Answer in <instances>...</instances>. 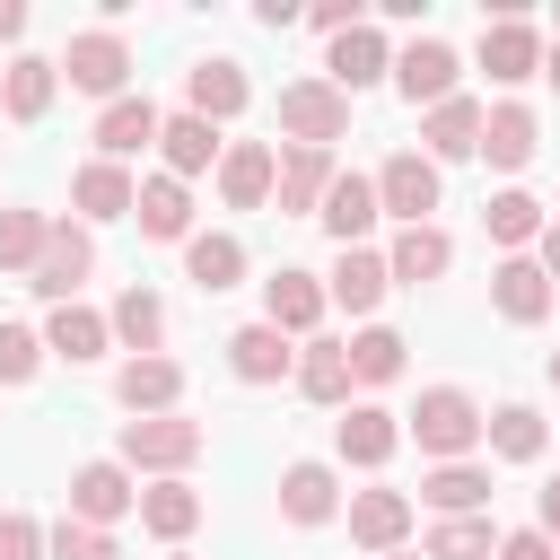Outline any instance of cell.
<instances>
[{
    "mask_svg": "<svg viewBox=\"0 0 560 560\" xmlns=\"http://www.w3.org/2000/svg\"><path fill=\"white\" fill-rule=\"evenodd\" d=\"M402 438H411L429 464H464V455L481 446V402H472L464 385H429V394L402 411Z\"/></svg>",
    "mask_w": 560,
    "mask_h": 560,
    "instance_id": "obj_1",
    "label": "cell"
},
{
    "mask_svg": "<svg viewBox=\"0 0 560 560\" xmlns=\"http://www.w3.org/2000/svg\"><path fill=\"white\" fill-rule=\"evenodd\" d=\"M210 446V429L192 411H158V420H122L114 438V464L122 472H158V481H184V464Z\"/></svg>",
    "mask_w": 560,
    "mask_h": 560,
    "instance_id": "obj_2",
    "label": "cell"
},
{
    "mask_svg": "<svg viewBox=\"0 0 560 560\" xmlns=\"http://www.w3.org/2000/svg\"><path fill=\"white\" fill-rule=\"evenodd\" d=\"M350 131V96L332 79H289L280 88V149H332Z\"/></svg>",
    "mask_w": 560,
    "mask_h": 560,
    "instance_id": "obj_3",
    "label": "cell"
},
{
    "mask_svg": "<svg viewBox=\"0 0 560 560\" xmlns=\"http://www.w3.org/2000/svg\"><path fill=\"white\" fill-rule=\"evenodd\" d=\"M52 70H61L79 96H105V105H114V96H131V44H122L114 26H79V35H70V52H61Z\"/></svg>",
    "mask_w": 560,
    "mask_h": 560,
    "instance_id": "obj_4",
    "label": "cell"
},
{
    "mask_svg": "<svg viewBox=\"0 0 560 560\" xmlns=\"http://www.w3.org/2000/svg\"><path fill=\"white\" fill-rule=\"evenodd\" d=\"M368 184H376V210H385V219H402V228H429V210L446 201V175H438L420 149H394Z\"/></svg>",
    "mask_w": 560,
    "mask_h": 560,
    "instance_id": "obj_5",
    "label": "cell"
},
{
    "mask_svg": "<svg viewBox=\"0 0 560 560\" xmlns=\"http://www.w3.org/2000/svg\"><path fill=\"white\" fill-rule=\"evenodd\" d=\"M88 271H96V236H88L79 219H52V236H44V262L26 271V289H35V298H52V306H70Z\"/></svg>",
    "mask_w": 560,
    "mask_h": 560,
    "instance_id": "obj_6",
    "label": "cell"
},
{
    "mask_svg": "<svg viewBox=\"0 0 560 560\" xmlns=\"http://www.w3.org/2000/svg\"><path fill=\"white\" fill-rule=\"evenodd\" d=\"M455 79H464V61H455V44H438V35H411L402 52H394V88H402V105H446L455 96Z\"/></svg>",
    "mask_w": 560,
    "mask_h": 560,
    "instance_id": "obj_7",
    "label": "cell"
},
{
    "mask_svg": "<svg viewBox=\"0 0 560 560\" xmlns=\"http://www.w3.org/2000/svg\"><path fill=\"white\" fill-rule=\"evenodd\" d=\"M394 446H402V411H385V402H341V420H332V455H341V464L376 472V464H394Z\"/></svg>",
    "mask_w": 560,
    "mask_h": 560,
    "instance_id": "obj_8",
    "label": "cell"
},
{
    "mask_svg": "<svg viewBox=\"0 0 560 560\" xmlns=\"http://www.w3.org/2000/svg\"><path fill=\"white\" fill-rule=\"evenodd\" d=\"M70 516H79V525H105V534H114L122 516H140V481H131V472H122L114 455H105V464H79V472H70Z\"/></svg>",
    "mask_w": 560,
    "mask_h": 560,
    "instance_id": "obj_9",
    "label": "cell"
},
{
    "mask_svg": "<svg viewBox=\"0 0 560 560\" xmlns=\"http://www.w3.org/2000/svg\"><path fill=\"white\" fill-rule=\"evenodd\" d=\"M324 79H332L341 96H359V88H376V79H394V44H385V26L368 18V26H350V35H332V44H324Z\"/></svg>",
    "mask_w": 560,
    "mask_h": 560,
    "instance_id": "obj_10",
    "label": "cell"
},
{
    "mask_svg": "<svg viewBox=\"0 0 560 560\" xmlns=\"http://www.w3.org/2000/svg\"><path fill=\"white\" fill-rule=\"evenodd\" d=\"M245 105H254V79H245V61L210 52V61H192V70H184V114H201V122H236Z\"/></svg>",
    "mask_w": 560,
    "mask_h": 560,
    "instance_id": "obj_11",
    "label": "cell"
},
{
    "mask_svg": "<svg viewBox=\"0 0 560 560\" xmlns=\"http://www.w3.org/2000/svg\"><path fill=\"white\" fill-rule=\"evenodd\" d=\"M324 306H332V298H324V271H298V262H280V271L262 280V324H280L289 341H298V332L315 341Z\"/></svg>",
    "mask_w": 560,
    "mask_h": 560,
    "instance_id": "obj_12",
    "label": "cell"
},
{
    "mask_svg": "<svg viewBox=\"0 0 560 560\" xmlns=\"http://www.w3.org/2000/svg\"><path fill=\"white\" fill-rule=\"evenodd\" d=\"M341 516H350V542L359 551H402L411 542V490H350L341 499Z\"/></svg>",
    "mask_w": 560,
    "mask_h": 560,
    "instance_id": "obj_13",
    "label": "cell"
},
{
    "mask_svg": "<svg viewBox=\"0 0 560 560\" xmlns=\"http://www.w3.org/2000/svg\"><path fill=\"white\" fill-rule=\"evenodd\" d=\"M481 70H490L499 88L542 79V35H534V18H481Z\"/></svg>",
    "mask_w": 560,
    "mask_h": 560,
    "instance_id": "obj_14",
    "label": "cell"
},
{
    "mask_svg": "<svg viewBox=\"0 0 560 560\" xmlns=\"http://www.w3.org/2000/svg\"><path fill=\"white\" fill-rule=\"evenodd\" d=\"M210 175H219V201L228 210H262L271 201V175H280V149L271 140H228Z\"/></svg>",
    "mask_w": 560,
    "mask_h": 560,
    "instance_id": "obj_15",
    "label": "cell"
},
{
    "mask_svg": "<svg viewBox=\"0 0 560 560\" xmlns=\"http://www.w3.org/2000/svg\"><path fill=\"white\" fill-rule=\"evenodd\" d=\"M332 175H341V158H332V149H280V175H271L280 219H315V210H324V192H332Z\"/></svg>",
    "mask_w": 560,
    "mask_h": 560,
    "instance_id": "obj_16",
    "label": "cell"
},
{
    "mask_svg": "<svg viewBox=\"0 0 560 560\" xmlns=\"http://www.w3.org/2000/svg\"><path fill=\"white\" fill-rule=\"evenodd\" d=\"M228 376L236 385H280V376H298V341L280 324H236L228 332Z\"/></svg>",
    "mask_w": 560,
    "mask_h": 560,
    "instance_id": "obj_17",
    "label": "cell"
},
{
    "mask_svg": "<svg viewBox=\"0 0 560 560\" xmlns=\"http://www.w3.org/2000/svg\"><path fill=\"white\" fill-rule=\"evenodd\" d=\"M481 114H490V105H472L464 88H455L446 105H429V114H420V158H429V166L472 158V149H481Z\"/></svg>",
    "mask_w": 560,
    "mask_h": 560,
    "instance_id": "obj_18",
    "label": "cell"
},
{
    "mask_svg": "<svg viewBox=\"0 0 560 560\" xmlns=\"http://www.w3.org/2000/svg\"><path fill=\"white\" fill-rule=\"evenodd\" d=\"M114 402L131 411V420H158V411H175L184 402V368L158 350V359H122L114 368Z\"/></svg>",
    "mask_w": 560,
    "mask_h": 560,
    "instance_id": "obj_19",
    "label": "cell"
},
{
    "mask_svg": "<svg viewBox=\"0 0 560 560\" xmlns=\"http://www.w3.org/2000/svg\"><path fill=\"white\" fill-rule=\"evenodd\" d=\"M534 149H542L534 105H516V96H508V105H490V114H481V149H472V158H490L499 175H516V166H534Z\"/></svg>",
    "mask_w": 560,
    "mask_h": 560,
    "instance_id": "obj_20",
    "label": "cell"
},
{
    "mask_svg": "<svg viewBox=\"0 0 560 560\" xmlns=\"http://www.w3.org/2000/svg\"><path fill=\"white\" fill-rule=\"evenodd\" d=\"M446 262H455V236L429 219V228H394V245H385V280H402V289H429V280H446Z\"/></svg>",
    "mask_w": 560,
    "mask_h": 560,
    "instance_id": "obj_21",
    "label": "cell"
},
{
    "mask_svg": "<svg viewBox=\"0 0 560 560\" xmlns=\"http://www.w3.org/2000/svg\"><path fill=\"white\" fill-rule=\"evenodd\" d=\"M158 122H166V114H158L149 96H114V105L96 114V158H114V166H131L140 149H158Z\"/></svg>",
    "mask_w": 560,
    "mask_h": 560,
    "instance_id": "obj_22",
    "label": "cell"
},
{
    "mask_svg": "<svg viewBox=\"0 0 560 560\" xmlns=\"http://www.w3.org/2000/svg\"><path fill=\"white\" fill-rule=\"evenodd\" d=\"M219 149H228V140H219V122H201V114H166V122H158V158H166V175H175V184L210 175V166H219Z\"/></svg>",
    "mask_w": 560,
    "mask_h": 560,
    "instance_id": "obj_23",
    "label": "cell"
},
{
    "mask_svg": "<svg viewBox=\"0 0 560 560\" xmlns=\"http://www.w3.org/2000/svg\"><path fill=\"white\" fill-rule=\"evenodd\" d=\"M131 201H140V175L114 166V158H88V166L70 175V210H79V219H131Z\"/></svg>",
    "mask_w": 560,
    "mask_h": 560,
    "instance_id": "obj_24",
    "label": "cell"
},
{
    "mask_svg": "<svg viewBox=\"0 0 560 560\" xmlns=\"http://www.w3.org/2000/svg\"><path fill=\"white\" fill-rule=\"evenodd\" d=\"M315 219H324V236H332V245H368V228H376V219H385V210H376V184H368V175H359V166H341V175H332V192H324V210H315Z\"/></svg>",
    "mask_w": 560,
    "mask_h": 560,
    "instance_id": "obj_25",
    "label": "cell"
},
{
    "mask_svg": "<svg viewBox=\"0 0 560 560\" xmlns=\"http://www.w3.org/2000/svg\"><path fill=\"white\" fill-rule=\"evenodd\" d=\"M385 289H394V280H385V254H376V245H341V262L324 271V298L350 306V315H376Z\"/></svg>",
    "mask_w": 560,
    "mask_h": 560,
    "instance_id": "obj_26",
    "label": "cell"
},
{
    "mask_svg": "<svg viewBox=\"0 0 560 560\" xmlns=\"http://www.w3.org/2000/svg\"><path fill=\"white\" fill-rule=\"evenodd\" d=\"M551 298H560V289L542 280V262H534V254H508V262L490 271V306H499L508 324H542V315H551Z\"/></svg>",
    "mask_w": 560,
    "mask_h": 560,
    "instance_id": "obj_27",
    "label": "cell"
},
{
    "mask_svg": "<svg viewBox=\"0 0 560 560\" xmlns=\"http://www.w3.org/2000/svg\"><path fill=\"white\" fill-rule=\"evenodd\" d=\"M105 332H114V341H122L131 359H158V350H166V298L131 280V289H122V298L105 306Z\"/></svg>",
    "mask_w": 560,
    "mask_h": 560,
    "instance_id": "obj_28",
    "label": "cell"
},
{
    "mask_svg": "<svg viewBox=\"0 0 560 560\" xmlns=\"http://www.w3.org/2000/svg\"><path fill=\"white\" fill-rule=\"evenodd\" d=\"M52 96H61V70H52L44 52H18V61L0 70V114H9V122H44Z\"/></svg>",
    "mask_w": 560,
    "mask_h": 560,
    "instance_id": "obj_29",
    "label": "cell"
},
{
    "mask_svg": "<svg viewBox=\"0 0 560 560\" xmlns=\"http://www.w3.org/2000/svg\"><path fill=\"white\" fill-rule=\"evenodd\" d=\"M131 219H140V236H158V245H184V236H192V184H175V175H140V201H131Z\"/></svg>",
    "mask_w": 560,
    "mask_h": 560,
    "instance_id": "obj_30",
    "label": "cell"
},
{
    "mask_svg": "<svg viewBox=\"0 0 560 560\" xmlns=\"http://www.w3.org/2000/svg\"><path fill=\"white\" fill-rule=\"evenodd\" d=\"M184 280H192L201 298L236 289V280H245V236H228V228H201V236H184Z\"/></svg>",
    "mask_w": 560,
    "mask_h": 560,
    "instance_id": "obj_31",
    "label": "cell"
},
{
    "mask_svg": "<svg viewBox=\"0 0 560 560\" xmlns=\"http://www.w3.org/2000/svg\"><path fill=\"white\" fill-rule=\"evenodd\" d=\"M280 516L289 525H332L341 516V472L332 464H289L280 472Z\"/></svg>",
    "mask_w": 560,
    "mask_h": 560,
    "instance_id": "obj_32",
    "label": "cell"
},
{
    "mask_svg": "<svg viewBox=\"0 0 560 560\" xmlns=\"http://www.w3.org/2000/svg\"><path fill=\"white\" fill-rule=\"evenodd\" d=\"M114 350V332H105V315L96 306H52V324H44V359H70V368H88V359H105Z\"/></svg>",
    "mask_w": 560,
    "mask_h": 560,
    "instance_id": "obj_33",
    "label": "cell"
},
{
    "mask_svg": "<svg viewBox=\"0 0 560 560\" xmlns=\"http://www.w3.org/2000/svg\"><path fill=\"white\" fill-rule=\"evenodd\" d=\"M298 394H306V402H324V411H341V402H350V350H341L332 332L298 341Z\"/></svg>",
    "mask_w": 560,
    "mask_h": 560,
    "instance_id": "obj_34",
    "label": "cell"
},
{
    "mask_svg": "<svg viewBox=\"0 0 560 560\" xmlns=\"http://www.w3.org/2000/svg\"><path fill=\"white\" fill-rule=\"evenodd\" d=\"M542 438H551V429H542V411H534V402H499V411H481V446H490L499 464H534V455H542Z\"/></svg>",
    "mask_w": 560,
    "mask_h": 560,
    "instance_id": "obj_35",
    "label": "cell"
},
{
    "mask_svg": "<svg viewBox=\"0 0 560 560\" xmlns=\"http://www.w3.org/2000/svg\"><path fill=\"white\" fill-rule=\"evenodd\" d=\"M420 499L438 508V516H481L490 508V464H429V481H420Z\"/></svg>",
    "mask_w": 560,
    "mask_h": 560,
    "instance_id": "obj_36",
    "label": "cell"
},
{
    "mask_svg": "<svg viewBox=\"0 0 560 560\" xmlns=\"http://www.w3.org/2000/svg\"><path fill=\"white\" fill-rule=\"evenodd\" d=\"M481 228H490V245L525 254V245H534V236H542L551 219H542V201H534L525 184H508V192H490V201H481Z\"/></svg>",
    "mask_w": 560,
    "mask_h": 560,
    "instance_id": "obj_37",
    "label": "cell"
},
{
    "mask_svg": "<svg viewBox=\"0 0 560 560\" xmlns=\"http://www.w3.org/2000/svg\"><path fill=\"white\" fill-rule=\"evenodd\" d=\"M341 350H350V385H394V376H402V350H411V341H402L394 324H359V332H350Z\"/></svg>",
    "mask_w": 560,
    "mask_h": 560,
    "instance_id": "obj_38",
    "label": "cell"
},
{
    "mask_svg": "<svg viewBox=\"0 0 560 560\" xmlns=\"http://www.w3.org/2000/svg\"><path fill=\"white\" fill-rule=\"evenodd\" d=\"M140 525H149L158 542H184V534L201 525V490H192V481H149V490H140Z\"/></svg>",
    "mask_w": 560,
    "mask_h": 560,
    "instance_id": "obj_39",
    "label": "cell"
},
{
    "mask_svg": "<svg viewBox=\"0 0 560 560\" xmlns=\"http://www.w3.org/2000/svg\"><path fill=\"white\" fill-rule=\"evenodd\" d=\"M490 551H499L490 516H438L429 542H420V560H490Z\"/></svg>",
    "mask_w": 560,
    "mask_h": 560,
    "instance_id": "obj_40",
    "label": "cell"
},
{
    "mask_svg": "<svg viewBox=\"0 0 560 560\" xmlns=\"http://www.w3.org/2000/svg\"><path fill=\"white\" fill-rule=\"evenodd\" d=\"M44 236H52L44 210H0V271H35L44 262Z\"/></svg>",
    "mask_w": 560,
    "mask_h": 560,
    "instance_id": "obj_41",
    "label": "cell"
},
{
    "mask_svg": "<svg viewBox=\"0 0 560 560\" xmlns=\"http://www.w3.org/2000/svg\"><path fill=\"white\" fill-rule=\"evenodd\" d=\"M44 560H122V542H114L105 525L61 516V525H44Z\"/></svg>",
    "mask_w": 560,
    "mask_h": 560,
    "instance_id": "obj_42",
    "label": "cell"
},
{
    "mask_svg": "<svg viewBox=\"0 0 560 560\" xmlns=\"http://www.w3.org/2000/svg\"><path fill=\"white\" fill-rule=\"evenodd\" d=\"M44 368V332H26V324H0V385H26Z\"/></svg>",
    "mask_w": 560,
    "mask_h": 560,
    "instance_id": "obj_43",
    "label": "cell"
},
{
    "mask_svg": "<svg viewBox=\"0 0 560 560\" xmlns=\"http://www.w3.org/2000/svg\"><path fill=\"white\" fill-rule=\"evenodd\" d=\"M306 26H315V35L332 44V35H350V26H368V0H315V9H306Z\"/></svg>",
    "mask_w": 560,
    "mask_h": 560,
    "instance_id": "obj_44",
    "label": "cell"
},
{
    "mask_svg": "<svg viewBox=\"0 0 560 560\" xmlns=\"http://www.w3.org/2000/svg\"><path fill=\"white\" fill-rule=\"evenodd\" d=\"M0 560H44V525L35 516H0Z\"/></svg>",
    "mask_w": 560,
    "mask_h": 560,
    "instance_id": "obj_45",
    "label": "cell"
},
{
    "mask_svg": "<svg viewBox=\"0 0 560 560\" xmlns=\"http://www.w3.org/2000/svg\"><path fill=\"white\" fill-rule=\"evenodd\" d=\"M490 560H560V551H551L534 525H516V534H499V551H490Z\"/></svg>",
    "mask_w": 560,
    "mask_h": 560,
    "instance_id": "obj_46",
    "label": "cell"
},
{
    "mask_svg": "<svg viewBox=\"0 0 560 560\" xmlns=\"http://www.w3.org/2000/svg\"><path fill=\"white\" fill-rule=\"evenodd\" d=\"M534 534L560 551V481H542V508H534Z\"/></svg>",
    "mask_w": 560,
    "mask_h": 560,
    "instance_id": "obj_47",
    "label": "cell"
},
{
    "mask_svg": "<svg viewBox=\"0 0 560 560\" xmlns=\"http://www.w3.org/2000/svg\"><path fill=\"white\" fill-rule=\"evenodd\" d=\"M534 262H542V280H551V289H560V219H551V228H542V236H534Z\"/></svg>",
    "mask_w": 560,
    "mask_h": 560,
    "instance_id": "obj_48",
    "label": "cell"
},
{
    "mask_svg": "<svg viewBox=\"0 0 560 560\" xmlns=\"http://www.w3.org/2000/svg\"><path fill=\"white\" fill-rule=\"evenodd\" d=\"M254 26H271V35L298 26V0H254Z\"/></svg>",
    "mask_w": 560,
    "mask_h": 560,
    "instance_id": "obj_49",
    "label": "cell"
},
{
    "mask_svg": "<svg viewBox=\"0 0 560 560\" xmlns=\"http://www.w3.org/2000/svg\"><path fill=\"white\" fill-rule=\"evenodd\" d=\"M26 35V0H0V44H18Z\"/></svg>",
    "mask_w": 560,
    "mask_h": 560,
    "instance_id": "obj_50",
    "label": "cell"
},
{
    "mask_svg": "<svg viewBox=\"0 0 560 560\" xmlns=\"http://www.w3.org/2000/svg\"><path fill=\"white\" fill-rule=\"evenodd\" d=\"M542 79H551V88H560V44H542Z\"/></svg>",
    "mask_w": 560,
    "mask_h": 560,
    "instance_id": "obj_51",
    "label": "cell"
},
{
    "mask_svg": "<svg viewBox=\"0 0 560 560\" xmlns=\"http://www.w3.org/2000/svg\"><path fill=\"white\" fill-rule=\"evenodd\" d=\"M551 394H560V350H551Z\"/></svg>",
    "mask_w": 560,
    "mask_h": 560,
    "instance_id": "obj_52",
    "label": "cell"
},
{
    "mask_svg": "<svg viewBox=\"0 0 560 560\" xmlns=\"http://www.w3.org/2000/svg\"><path fill=\"white\" fill-rule=\"evenodd\" d=\"M385 560H420V551H385Z\"/></svg>",
    "mask_w": 560,
    "mask_h": 560,
    "instance_id": "obj_53",
    "label": "cell"
},
{
    "mask_svg": "<svg viewBox=\"0 0 560 560\" xmlns=\"http://www.w3.org/2000/svg\"><path fill=\"white\" fill-rule=\"evenodd\" d=\"M551 44H560V18H551Z\"/></svg>",
    "mask_w": 560,
    "mask_h": 560,
    "instance_id": "obj_54",
    "label": "cell"
},
{
    "mask_svg": "<svg viewBox=\"0 0 560 560\" xmlns=\"http://www.w3.org/2000/svg\"><path fill=\"white\" fill-rule=\"evenodd\" d=\"M166 560H192V551H166Z\"/></svg>",
    "mask_w": 560,
    "mask_h": 560,
    "instance_id": "obj_55",
    "label": "cell"
}]
</instances>
